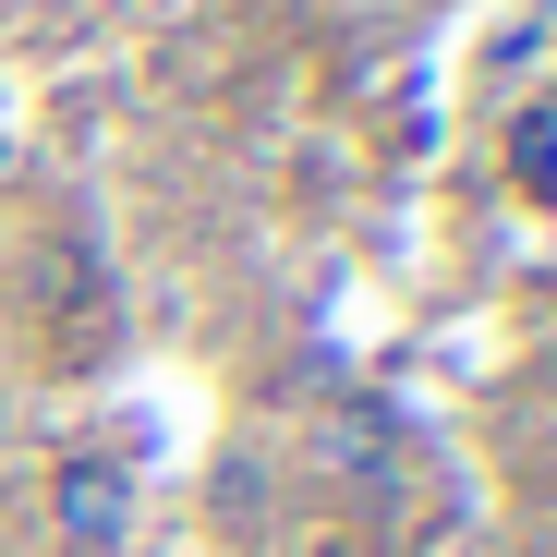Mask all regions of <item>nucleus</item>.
<instances>
[{
  "label": "nucleus",
  "instance_id": "nucleus-1",
  "mask_svg": "<svg viewBox=\"0 0 557 557\" xmlns=\"http://www.w3.org/2000/svg\"><path fill=\"white\" fill-rule=\"evenodd\" d=\"M49 545L61 557H122L134 545V473L110 448H61L49 460Z\"/></svg>",
  "mask_w": 557,
  "mask_h": 557
},
{
  "label": "nucleus",
  "instance_id": "nucleus-2",
  "mask_svg": "<svg viewBox=\"0 0 557 557\" xmlns=\"http://www.w3.org/2000/svg\"><path fill=\"white\" fill-rule=\"evenodd\" d=\"M509 182H521V207L557 219V110H521L509 122Z\"/></svg>",
  "mask_w": 557,
  "mask_h": 557
}]
</instances>
